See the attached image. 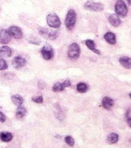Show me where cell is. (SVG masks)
Returning <instances> with one entry per match:
<instances>
[{
	"instance_id": "27",
	"label": "cell",
	"mask_w": 131,
	"mask_h": 148,
	"mask_svg": "<svg viewBox=\"0 0 131 148\" xmlns=\"http://www.w3.org/2000/svg\"><path fill=\"white\" fill-rule=\"evenodd\" d=\"M6 120V116L5 115L0 111V121L3 123Z\"/></svg>"
},
{
	"instance_id": "23",
	"label": "cell",
	"mask_w": 131,
	"mask_h": 148,
	"mask_svg": "<svg viewBox=\"0 0 131 148\" xmlns=\"http://www.w3.org/2000/svg\"><path fill=\"white\" fill-rule=\"evenodd\" d=\"M64 140H65L66 143L67 144H68L69 146H74V143H75V141H74V138H73L72 136H67L65 138Z\"/></svg>"
},
{
	"instance_id": "2",
	"label": "cell",
	"mask_w": 131,
	"mask_h": 148,
	"mask_svg": "<svg viewBox=\"0 0 131 148\" xmlns=\"http://www.w3.org/2000/svg\"><path fill=\"white\" fill-rule=\"evenodd\" d=\"M76 20V14L74 9H70L66 15L65 24L68 29H71L74 27Z\"/></svg>"
},
{
	"instance_id": "6",
	"label": "cell",
	"mask_w": 131,
	"mask_h": 148,
	"mask_svg": "<svg viewBox=\"0 0 131 148\" xmlns=\"http://www.w3.org/2000/svg\"><path fill=\"white\" fill-rule=\"evenodd\" d=\"M84 8L86 10L99 12L103 9V5L100 2H94L93 1H88L85 3Z\"/></svg>"
},
{
	"instance_id": "4",
	"label": "cell",
	"mask_w": 131,
	"mask_h": 148,
	"mask_svg": "<svg viewBox=\"0 0 131 148\" xmlns=\"http://www.w3.org/2000/svg\"><path fill=\"white\" fill-rule=\"evenodd\" d=\"M115 13L124 17L127 15L128 9L126 5L123 0H118L115 5Z\"/></svg>"
},
{
	"instance_id": "7",
	"label": "cell",
	"mask_w": 131,
	"mask_h": 148,
	"mask_svg": "<svg viewBox=\"0 0 131 148\" xmlns=\"http://www.w3.org/2000/svg\"><path fill=\"white\" fill-rule=\"evenodd\" d=\"M41 53L44 59L46 60H51L54 56L53 49L49 44H46L43 46L41 50Z\"/></svg>"
},
{
	"instance_id": "16",
	"label": "cell",
	"mask_w": 131,
	"mask_h": 148,
	"mask_svg": "<svg viewBox=\"0 0 131 148\" xmlns=\"http://www.w3.org/2000/svg\"><path fill=\"white\" fill-rule=\"evenodd\" d=\"M113 100L108 97H104L102 101V106L106 109H110L113 106Z\"/></svg>"
},
{
	"instance_id": "8",
	"label": "cell",
	"mask_w": 131,
	"mask_h": 148,
	"mask_svg": "<svg viewBox=\"0 0 131 148\" xmlns=\"http://www.w3.org/2000/svg\"><path fill=\"white\" fill-rule=\"evenodd\" d=\"M11 64L15 69H20L26 64V60L21 56L15 57L11 61Z\"/></svg>"
},
{
	"instance_id": "3",
	"label": "cell",
	"mask_w": 131,
	"mask_h": 148,
	"mask_svg": "<svg viewBox=\"0 0 131 148\" xmlns=\"http://www.w3.org/2000/svg\"><path fill=\"white\" fill-rule=\"evenodd\" d=\"M38 32L40 35L44 38L50 40L56 39L59 35L57 31L49 30L44 27H40L38 28Z\"/></svg>"
},
{
	"instance_id": "11",
	"label": "cell",
	"mask_w": 131,
	"mask_h": 148,
	"mask_svg": "<svg viewBox=\"0 0 131 148\" xmlns=\"http://www.w3.org/2000/svg\"><path fill=\"white\" fill-rule=\"evenodd\" d=\"M11 40V36L6 29H2L0 31V43L3 44L8 43Z\"/></svg>"
},
{
	"instance_id": "14",
	"label": "cell",
	"mask_w": 131,
	"mask_h": 148,
	"mask_svg": "<svg viewBox=\"0 0 131 148\" xmlns=\"http://www.w3.org/2000/svg\"><path fill=\"white\" fill-rule=\"evenodd\" d=\"M108 20L109 23L114 27H118L121 23V20L118 16L115 14H111Z\"/></svg>"
},
{
	"instance_id": "24",
	"label": "cell",
	"mask_w": 131,
	"mask_h": 148,
	"mask_svg": "<svg viewBox=\"0 0 131 148\" xmlns=\"http://www.w3.org/2000/svg\"><path fill=\"white\" fill-rule=\"evenodd\" d=\"M7 66H8L6 62L4 60L0 58V71L6 69Z\"/></svg>"
},
{
	"instance_id": "15",
	"label": "cell",
	"mask_w": 131,
	"mask_h": 148,
	"mask_svg": "<svg viewBox=\"0 0 131 148\" xmlns=\"http://www.w3.org/2000/svg\"><path fill=\"white\" fill-rule=\"evenodd\" d=\"M104 38L109 43L114 45L116 43L115 35L111 32H107L104 35Z\"/></svg>"
},
{
	"instance_id": "22",
	"label": "cell",
	"mask_w": 131,
	"mask_h": 148,
	"mask_svg": "<svg viewBox=\"0 0 131 148\" xmlns=\"http://www.w3.org/2000/svg\"><path fill=\"white\" fill-rule=\"evenodd\" d=\"M76 90L79 92H85L87 91V86L84 83H79L76 86Z\"/></svg>"
},
{
	"instance_id": "1",
	"label": "cell",
	"mask_w": 131,
	"mask_h": 148,
	"mask_svg": "<svg viewBox=\"0 0 131 148\" xmlns=\"http://www.w3.org/2000/svg\"><path fill=\"white\" fill-rule=\"evenodd\" d=\"M80 49L79 45L76 43H73L70 45L68 49V57L72 61H75L79 57Z\"/></svg>"
},
{
	"instance_id": "9",
	"label": "cell",
	"mask_w": 131,
	"mask_h": 148,
	"mask_svg": "<svg viewBox=\"0 0 131 148\" xmlns=\"http://www.w3.org/2000/svg\"><path fill=\"white\" fill-rule=\"evenodd\" d=\"M8 32L16 39H20L22 36V32L21 29L17 26H11L8 28Z\"/></svg>"
},
{
	"instance_id": "17",
	"label": "cell",
	"mask_w": 131,
	"mask_h": 148,
	"mask_svg": "<svg viewBox=\"0 0 131 148\" xmlns=\"http://www.w3.org/2000/svg\"><path fill=\"white\" fill-rule=\"evenodd\" d=\"M13 139V135L10 132L2 131L0 132V139L2 142H8L11 140Z\"/></svg>"
},
{
	"instance_id": "12",
	"label": "cell",
	"mask_w": 131,
	"mask_h": 148,
	"mask_svg": "<svg viewBox=\"0 0 131 148\" xmlns=\"http://www.w3.org/2000/svg\"><path fill=\"white\" fill-rule=\"evenodd\" d=\"M11 49L8 46H3L0 47V57L1 58H9L11 56Z\"/></svg>"
},
{
	"instance_id": "20",
	"label": "cell",
	"mask_w": 131,
	"mask_h": 148,
	"mask_svg": "<svg viewBox=\"0 0 131 148\" xmlns=\"http://www.w3.org/2000/svg\"><path fill=\"white\" fill-rule=\"evenodd\" d=\"M118 140V135L115 133L109 134L106 139V141L109 144H114Z\"/></svg>"
},
{
	"instance_id": "10",
	"label": "cell",
	"mask_w": 131,
	"mask_h": 148,
	"mask_svg": "<svg viewBox=\"0 0 131 148\" xmlns=\"http://www.w3.org/2000/svg\"><path fill=\"white\" fill-rule=\"evenodd\" d=\"M71 85L70 81L69 80H66L63 83H56L52 87V91L54 92H58L64 90L66 87H69Z\"/></svg>"
},
{
	"instance_id": "25",
	"label": "cell",
	"mask_w": 131,
	"mask_h": 148,
	"mask_svg": "<svg viewBox=\"0 0 131 148\" xmlns=\"http://www.w3.org/2000/svg\"><path fill=\"white\" fill-rule=\"evenodd\" d=\"M32 100L35 103H42L43 102V98L42 96L40 95V96H37V97H32Z\"/></svg>"
},
{
	"instance_id": "19",
	"label": "cell",
	"mask_w": 131,
	"mask_h": 148,
	"mask_svg": "<svg viewBox=\"0 0 131 148\" xmlns=\"http://www.w3.org/2000/svg\"><path fill=\"white\" fill-rule=\"evenodd\" d=\"M85 43H86V45L87 46V47L90 49L91 50V51H93V52L98 54H100L101 53L100 51L97 49L95 48V44L94 43V42L92 40H90V39H88L87 40H86L85 42Z\"/></svg>"
},
{
	"instance_id": "13",
	"label": "cell",
	"mask_w": 131,
	"mask_h": 148,
	"mask_svg": "<svg viewBox=\"0 0 131 148\" xmlns=\"http://www.w3.org/2000/svg\"><path fill=\"white\" fill-rule=\"evenodd\" d=\"M119 62L121 64V65L127 69H130L131 68V59L130 58L126 57V56H124L119 59Z\"/></svg>"
},
{
	"instance_id": "28",
	"label": "cell",
	"mask_w": 131,
	"mask_h": 148,
	"mask_svg": "<svg viewBox=\"0 0 131 148\" xmlns=\"http://www.w3.org/2000/svg\"><path fill=\"white\" fill-rule=\"evenodd\" d=\"M130 1H131V0H127V1H128V3L129 5H130Z\"/></svg>"
},
{
	"instance_id": "26",
	"label": "cell",
	"mask_w": 131,
	"mask_h": 148,
	"mask_svg": "<svg viewBox=\"0 0 131 148\" xmlns=\"http://www.w3.org/2000/svg\"><path fill=\"white\" fill-rule=\"evenodd\" d=\"M126 120L128 122V124H129V127H131V119H130V110L129 109L126 114Z\"/></svg>"
},
{
	"instance_id": "18",
	"label": "cell",
	"mask_w": 131,
	"mask_h": 148,
	"mask_svg": "<svg viewBox=\"0 0 131 148\" xmlns=\"http://www.w3.org/2000/svg\"><path fill=\"white\" fill-rule=\"evenodd\" d=\"M12 102L16 106H20L24 102V99L19 94H14L11 97Z\"/></svg>"
},
{
	"instance_id": "5",
	"label": "cell",
	"mask_w": 131,
	"mask_h": 148,
	"mask_svg": "<svg viewBox=\"0 0 131 148\" xmlns=\"http://www.w3.org/2000/svg\"><path fill=\"white\" fill-rule=\"evenodd\" d=\"M47 22L48 25L52 28H59L61 25L59 17L55 13L49 14L47 16Z\"/></svg>"
},
{
	"instance_id": "21",
	"label": "cell",
	"mask_w": 131,
	"mask_h": 148,
	"mask_svg": "<svg viewBox=\"0 0 131 148\" xmlns=\"http://www.w3.org/2000/svg\"><path fill=\"white\" fill-rule=\"evenodd\" d=\"M26 113V109L25 107L19 106L17 108L16 112V116L17 119L22 118Z\"/></svg>"
}]
</instances>
